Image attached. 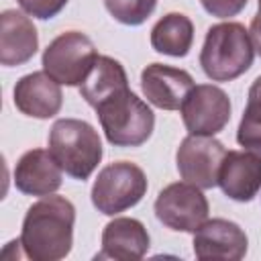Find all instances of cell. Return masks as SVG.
Masks as SVG:
<instances>
[{
    "instance_id": "cb8c5ba5",
    "label": "cell",
    "mask_w": 261,
    "mask_h": 261,
    "mask_svg": "<svg viewBox=\"0 0 261 261\" xmlns=\"http://www.w3.org/2000/svg\"><path fill=\"white\" fill-rule=\"evenodd\" d=\"M259 8H261V0H259Z\"/></svg>"
},
{
    "instance_id": "4fadbf2b",
    "label": "cell",
    "mask_w": 261,
    "mask_h": 261,
    "mask_svg": "<svg viewBox=\"0 0 261 261\" xmlns=\"http://www.w3.org/2000/svg\"><path fill=\"white\" fill-rule=\"evenodd\" d=\"M63 94L47 71L22 75L14 86V106L33 118H51L61 110Z\"/></svg>"
},
{
    "instance_id": "603a6c76",
    "label": "cell",
    "mask_w": 261,
    "mask_h": 261,
    "mask_svg": "<svg viewBox=\"0 0 261 261\" xmlns=\"http://www.w3.org/2000/svg\"><path fill=\"white\" fill-rule=\"evenodd\" d=\"M249 37H251V43H253L255 51L261 55V8H259V12L253 16V20H251Z\"/></svg>"
},
{
    "instance_id": "e0dca14e",
    "label": "cell",
    "mask_w": 261,
    "mask_h": 261,
    "mask_svg": "<svg viewBox=\"0 0 261 261\" xmlns=\"http://www.w3.org/2000/svg\"><path fill=\"white\" fill-rule=\"evenodd\" d=\"M124 88H128V77L124 67L108 55H98L94 67L80 86V94L92 108H96L100 102H104L106 98H110L112 94Z\"/></svg>"
},
{
    "instance_id": "ba28073f",
    "label": "cell",
    "mask_w": 261,
    "mask_h": 261,
    "mask_svg": "<svg viewBox=\"0 0 261 261\" xmlns=\"http://www.w3.org/2000/svg\"><path fill=\"white\" fill-rule=\"evenodd\" d=\"M226 155L224 145L208 135L186 137L175 153L177 171L184 181L194 184L200 190L218 186V173Z\"/></svg>"
},
{
    "instance_id": "3957f363",
    "label": "cell",
    "mask_w": 261,
    "mask_h": 261,
    "mask_svg": "<svg viewBox=\"0 0 261 261\" xmlns=\"http://www.w3.org/2000/svg\"><path fill=\"white\" fill-rule=\"evenodd\" d=\"M49 153L73 179H88L102 159L98 130L77 118H59L49 130Z\"/></svg>"
},
{
    "instance_id": "8992f818",
    "label": "cell",
    "mask_w": 261,
    "mask_h": 261,
    "mask_svg": "<svg viewBox=\"0 0 261 261\" xmlns=\"http://www.w3.org/2000/svg\"><path fill=\"white\" fill-rule=\"evenodd\" d=\"M98 59L94 43L77 31L55 37L43 53V69L63 86H82Z\"/></svg>"
},
{
    "instance_id": "2e32d148",
    "label": "cell",
    "mask_w": 261,
    "mask_h": 261,
    "mask_svg": "<svg viewBox=\"0 0 261 261\" xmlns=\"http://www.w3.org/2000/svg\"><path fill=\"white\" fill-rule=\"evenodd\" d=\"M149 251V232L137 218H114L102 230L98 259L139 261Z\"/></svg>"
},
{
    "instance_id": "52a82bcc",
    "label": "cell",
    "mask_w": 261,
    "mask_h": 261,
    "mask_svg": "<svg viewBox=\"0 0 261 261\" xmlns=\"http://www.w3.org/2000/svg\"><path fill=\"white\" fill-rule=\"evenodd\" d=\"M208 200L188 181H175L163 188L155 200V216L171 230L196 232L208 218Z\"/></svg>"
},
{
    "instance_id": "5bb4252c",
    "label": "cell",
    "mask_w": 261,
    "mask_h": 261,
    "mask_svg": "<svg viewBox=\"0 0 261 261\" xmlns=\"http://www.w3.org/2000/svg\"><path fill=\"white\" fill-rule=\"evenodd\" d=\"M39 49V37L33 20L18 10L0 14V63L6 67L22 65Z\"/></svg>"
},
{
    "instance_id": "ffe728a7",
    "label": "cell",
    "mask_w": 261,
    "mask_h": 261,
    "mask_svg": "<svg viewBox=\"0 0 261 261\" xmlns=\"http://www.w3.org/2000/svg\"><path fill=\"white\" fill-rule=\"evenodd\" d=\"M104 6L114 20L139 27L153 14L157 0H104Z\"/></svg>"
},
{
    "instance_id": "7a4b0ae2",
    "label": "cell",
    "mask_w": 261,
    "mask_h": 261,
    "mask_svg": "<svg viewBox=\"0 0 261 261\" xmlns=\"http://www.w3.org/2000/svg\"><path fill=\"white\" fill-rule=\"evenodd\" d=\"M255 57V47L241 22H218L208 29L200 51V65L212 82H230L243 75Z\"/></svg>"
},
{
    "instance_id": "ac0fdd59",
    "label": "cell",
    "mask_w": 261,
    "mask_h": 261,
    "mask_svg": "<svg viewBox=\"0 0 261 261\" xmlns=\"http://www.w3.org/2000/svg\"><path fill=\"white\" fill-rule=\"evenodd\" d=\"M194 43V24L181 12H169L151 31V47L169 57H186Z\"/></svg>"
},
{
    "instance_id": "7402d4cb",
    "label": "cell",
    "mask_w": 261,
    "mask_h": 261,
    "mask_svg": "<svg viewBox=\"0 0 261 261\" xmlns=\"http://www.w3.org/2000/svg\"><path fill=\"white\" fill-rule=\"evenodd\" d=\"M200 2L208 14L218 16V18L237 16L247 6V0H200Z\"/></svg>"
},
{
    "instance_id": "7c38bea8",
    "label": "cell",
    "mask_w": 261,
    "mask_h": 261,
    "mask_svg": "<svg viewBox=\"0 0 261 261\" xmlns=\"http://www.w3.org/2000/svg\"><path fill=\"white\" fill-rule=\"evenodd\" d=\"M218 186L234 202H251L261 190V157L251 151H226Z\"/></svg>"
},
{
    "instance_id": "44dd1931",
    "label": "cell",
    "mask_w": 261,
    "mask_h": 261,
    "mask_svg": "<svg viewBox=\"0 0 261 261\" xmlns=\"http://www.w3.org/2000/svg\"><path fill=\"white\" fill-rule=\"evenodd\" d=\"M18 4L27 14L47 20V18L57 16L65 8L67 0H18Z\"/></svg>"
},
{
    "instance_id": "9c48e42d",
    "label": "cell",
    "mask_w": 261,
    "mask_h": 261,
    "mask_svg": "<svg viewBox=\"0 0 261 261\" xmlns=\"http://www.w3.org/2000/svg\"><path fill=\"white\" fill-rule=\"evenodd\" d=\"M179 110L190 135L214 137L230 120V100L224 90L212 84L194 86Z\"/></svg>"
},
{
    "instance_id": "5b68a950",
    "label": "cell",
    "mask_w": 261,
    "mask_h": 261,
    "mask_svg": "<svg viewBox=\"0 0 261 261\" xmlns=\"http://www.w3.org/2000/svg\"><path fill=\"white\" fill-rule=\"evenodd\" d=\"M145 192L147 177L143 169L130 161H116L98 173L92 186V204L98 212L114 216L139 204Z\"/></svg>"
},
{
    "instance_id": "6da1fadb",
    "label": "cell",
    "mask_w": 261,
    "mask_h": 261,
    "mask_svg": "<svg viewBox=\"0 0 261 261\" xmlns=\"http://www.w3.org/2000/svg\"><path fill=\"white\" fill-rule=\"evenodd\" d=\"M75 208L63 196H45L35 202L22 220L20 247L33 261H59L73 245Z\"/></svg>"
},
{
    "instance_id": "30bf717a",
    "label": "cell",
    "mask_w": 261,
    "mask_h": 261,
    "mask_svg": "<svg viewBox=\"0 0 261 261\" xmlns=\"http://www.w3.org/2000/svg\"><path fill=\"white\" fill-rule=\"evenodd\" d=\"M194 255L202 261H239L247 255L245 230L226 218L206 220L194 232Z\"/></svg>"
},
{
    "instance_id": "9a60e30c",
    "label": "cell",
    "mask_w": 261,
    "mask_h": 261,
    "mask_svg": "<svg viewBox=\"0 0 261 261\" xmlns=\"http://www.w3.org/2000/svg\"><path fill=\"white\" fill-rule=\"evenodd\" d=\"M61 171L49 151L31 149L14 167V184L27 196H51L61 186Z\"/></svg>"
},
{
    "instance_id": "277c9868",
    "label": "cell",
    "mask_w": 261,
    "mask_h": 261,
    "mask_svg": "<svg viewBox=\"0 0 261 261\" xmlns=\"http://www.w3.org/2000/svg\"><path fill=\"white\" fill-rule=\"evenodd\" d=\"M106 141L114 147H141L153 133L155 114L128 88L112 94L96 108Z\"/></svg>"
},
{
    "instance_id": "8fae6325",
    "label": "cell",
    "mask_w": 261,
    "mask_h": 261,
    "mask_svg": "<svg viewBox=\"0 0 261 261\" xmlns=\"http://www.w3.org/2000/svg\"><path fill=\"white\" fill-rule=\"evenodd\" d=\"M194 88V77L179 67L151 63L141 71V90L145 98L161 110H179Z\"/></svg>"
},
{
    "instance_id": "d6986e66",
    "label": "cell",
    "mask_w": 261,
    "mask_h": 261,
    "mask_svg": "<svg viewBox=\"0 0 261 261\" xmlns=\"http://www.w3.org/2000/svg\"><path fill=\"white\" fill-rule=\"evenodd\" d=\"M237 141L241 147L261 157V75L249 88V98L239 122Z\"/></svg>"
}]
</instances>
